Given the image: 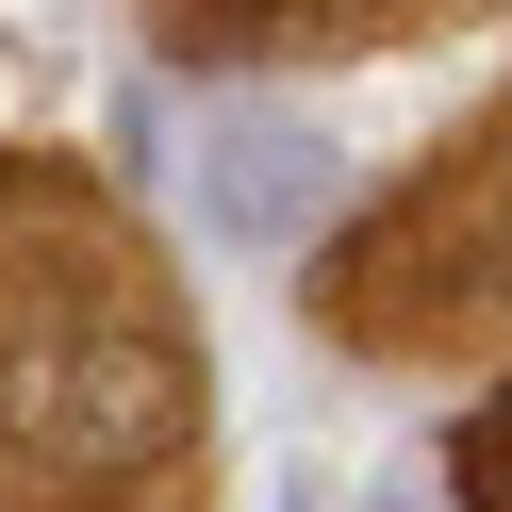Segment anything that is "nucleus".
Segmentation results:
<instances>
[{"label": "nucleus", "instance_id": "f257e3e1", "mask_svg": "<svg viewBox=\"0 0 512 512\" xmlns=\"http://www.w3.org/2000/svg\"><path fill=\"white\" fill-rule=\"evenodd\" d=\"M314 199H331L314 116H281V100H232V116H215V149H199V215H215L232 248H298Z\"/></svg>", "mask_w": 512, "mask_h": 512}]
</instances>
